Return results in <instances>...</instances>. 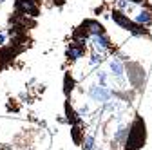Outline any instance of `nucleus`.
I'll use <instances>...</instances> for the list:
<instances>
[{"label": "nucleus", "instance_id": "nucleus-1", "mask_svg": "<svg viewBox=\"0 0 152 150\" xmlns=\"http://www.w3.org/2000/svg\"><path fill=\"white\" fill-rule=\"evenodd\" d=\"M145 143V123L141 118H136L134 123L130 125L129 136L125 139V148L127 150H138Z\"/></svg>", "mask_w": 152, "mask_h": 150}, {"label": "nucleus", "instance_id": "nucleus-2", "mask_svg": "<svg viewBox=\"0 0 152 150\" xmlns=\"http://www.w3.org/2000/svg\"><path fill=\"white\" fill-rule=\"evenodd\" d=\"M15 9L18 15L24 16H38L40 9H38V2L36 0H15Z\"/></svg>", "mask_w": 152, "mask_h": 150}, {"label": "nucleus", "instance_id": "nucleus-3", "mask_svg": "<svg viewBox=\"0 0 152 150\" xmlns=\"http://www.w3.org/2000/svg\"><path fill=\"white\" fill-rule=\"evenodd\" d=\"M91 42H92L94 51H100V52H103V51H107L110 47V38L105 33L103 34H96V36H91Z\"/></svg>", "mask_w": 152, "mask_h": 150}, {"label": "nucleus", "instance_id": "nucleus-4", "mask_svg": "<svg viewBox=\"0 0 152 150\" xmlns=\"http://www.w3.org/2000/svg\"><path fill=\"white\" fill-rule=\"evenodd\" d=\"M85 54V45H82V44H78V42H71V45L67 47V51H65V56L69 60H78V58H82V56Z\"/></svg>", "mask_w": 152, "mask_h": 150}, {"label": "nucleus", "instance_id": "nucleus-5", "mask_svg": "<svg viewBox=\"0 0 152 150\" xmlns=\"http://www.w3.org/2000/svg\"><path fill=\"white\" fill-rule=\"evenodd\" d=\"M112 20L116 22L121 29H127V31H130L132 25H134V22H132L125 13H121V11H118V9H116V11H112Z\"/></svg>", "mask_w": 152, "mask_h": 150}, {"label": "nucleus", "instance_id": "nucleus-6", "mask_svg": "<svg viewBox=\"0 0 152 150\" xmlns=\"http://www.w3.org/2000/svg\"><path fill=\"white\" fill-rule=\"evenodd\" d=\"M91 96L96 100V101H107L109 100V96H110V92L103 87V85H94L92 89H91Z\"/></svg>", "mask_w": 152, "mask_h": 150}, {"label": "nucleus", "instance_id": "nucleus-7", "mask_svg": "<svg viewBox=\"0 0 152 150\" xmlns=\"http://www.w3.org/2000/svg\"><path fill=\"white\" fill-rule=\"evenodd\" d=\"M83 25L87 27V31H89L91 36H96V34H103V33H105V27H103L98 20H85Z\"/></svg>", "mask_w": 152, "mask_h": 150}, {"label": "nucleus", "instance_id": "nucleus-8", "mask_svg": "<svg viewBox=\"0 0 152 150\" xmlns=\"http://www.w3.org/2000/svg\"><path fill=\"white\" fill-rule=\"evenodd\" d=\"M134 22L140 24V25H145V27H147L148 24H152V11H150V9H141V11L136 15Z\"/></svg>", "mask_w": 152, "mask_h": 150}, {"label": "nucleus", "instance_id": "nucleus-9", "mask_svg": "<svg viewBox=\"0 0 152 150\" xmlns=\"http://www.w3.org/2000/svg\"><path fill=\"white\" fill-rule=\"evenodd\" d=\"M72 90H74V80L69 72H65V76H64V94L69 98Z\"/></svg>", "mask_w": 152, "mask_h": 150}, {"label": "nucleus", "instance_id": "nucleus-10", "mask_svg": "<svg viewBox=\"0 0 152 150\" xmlns=\"http://www.w3.org/2000/svg\"><path fill=\"white\" fill-rule=\"evenodd\" d=\"M65 116H67V119H69L72 125H76V123H78V116H80V114H76V112H74V108L69 105V101H65Z\"/></svg>", "mask_w": 152, "mask_h": 150}, {"label": "nucleus", "instance_id": "nucleus-11", "mask_svg": "<svg viewBox=\"0 0 152 150\" xmlns=\"http://www.w3.org/2000/svg\"><path fill=\"white\" fill-rule=\"evenodd\" d=\"M110 71H112V74L116 78H121L123 76V67H121V63L118 62V60H112L110 62Z\"/></svg>", "mask_w": 152, "mask_h": 150}, {"label": "nucleus", "instance_id": "nucleus-12", "mask_svg": "<svg viewBox=\"0 0 152 150\" xmlns=\"http://www.w3.org/2000/svg\"><path fill=\"white\" fill-rule=\"evenodd\" d=\"M130 33L134 34V36H147V34H148V31L145 29V25H140V24H136V22H134V25H132Z\"/></svg>", "mask_w": 152, "mask_h": 150}, {"label": "nucleus", "instance_id": "nucleus-13", "mask_svg": "<svg viewBox=\"0 0 152 150\" xmlns=\"http://www.w3.org/2000/svg\"><path fill=\"white\" fill-rule=\"evenodd\" d=\"M102 56H103V52H100V51H94V52L91 54V65H96V63H100V62H102Z\"/></svg>", "mask_w": 152, "mask_h": 150}, {"label": "nucleus", "instance_id": "nucleus-14", "mask_svg": "<svg viewBox=\"0 0 152 150\" xmlns=\"http://www.w3.org/2000/svg\"><path fill=\"white\" fill-rule=\"evenodd\" d=\"M92 143H94V138H92V136H87V138H85V143H83L85 150H91V148H92Z\"/></svg>", "mask_w": 152, "mask_h": 150}, {"label": "nucleus", "instance_id": "nucleus-15", "mask_svg": "<svg viewBox=\"0 0 152 150\" xmlns=\"http://www.w3.org/2000/svg\"><path fill=\"white\" fill-rule=\"evenodd\" d=\"M98 80H100V83L105 87V82H107V76H105V74L103 72H98Z\"/></svg>", "mask_w": 152, "mask_h": 150}, {"label": "nucleus", "instance_id": "nucleus-16", "mask_svg": "<svg viewBox=\"0 0 152 150\" xmlns=\"http://www.w3.org/2000/svg\"><path fill=\"white\" fill-rule=\"evenodd\" d=\"M4 42H6V34H4V33H0V47L4 45Z\"/></svg>", "mask_w": 152, "mask_h": 150}, {"label": "nucleus", "instance_id": "nucleus-17", "mask_svg": "<svg viewBox=\"0 0 152 150\" xmlns=\"http://www.w3.org/2000/svg\"><path fill=\"white\" fill-rule=\"evenodd\" d=\"M85 114H87V107H82L80 108V116H85Z\"/></svg>", "mask_w": 152, "mask_h": 150}, {"label": "nucleus", "instance_id": "nucleus-18", "mask_svg": "<svg viewBox=\"0 0 152 150\" xmlns=\"http://www.w3.org/2000/svg\"><path fill=\"white\" fill-rule=\"evenodd\" d=\"M129 2H132V4H141L143 0H129Z\"/></svg>", "mask_w": 152, "mask_h": 150}]
</instances>
